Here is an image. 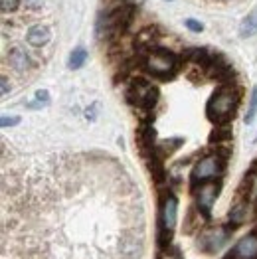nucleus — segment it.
Segmentation results:
<instances>
[{
    "mask_svg": "<svg viewBox=\"0 0 257 259\" xmlns=\"http://www.w3.org/2000/svg\"><path fill=\"white\" fill-rule=\"evenodd\" d=\"M139 143H141V149L145 152H154V129L149 123H145L139 129Z\"/></svg>",
    "mask_w": 257,
    "mask_h": 259,
    "instance_id": "9b49d317",
    "label": "nucleus"
},
{
    "mask_svg": "<svg viewBox=\"0 0 257 259\" xmlns=\"http://www.w3.org/2000/svg\"><path fill=\"white\" fill-rule=\"evenodd\" d=\"M180 145H182V139H170V141H162V143L158 145V151H160V154H158V156L170 154V152L176 151Z\"/></svg>",
    "mask_w": 257,
    "mask_h": 259,
    "instance_id": "a211bd4d",
    "label": "nucleus"
},
{
    "mask_svg": "<svg viewBox=\"0 0 257 259\" xmlns=\"http://www.w3.org/2000/svg\"><path fill=\"white\" fill-rule=\"evenodd\" d=\"M234 257L257 259V232H251L237 241L234 247Z\"/></svg>",
    "mask_w": 257,
    "mask_h": 259,
    "instance_id": "6e6552de",
    "label": "nucleus"
},
{
    "mask_svg": "<svg viewBox=\"0 0 257 259\" xmlns=\"http://www.w3.org/2000/svg\"><path fill=\"white\" fill-rule=\"evenodd\" d=\"M48 103H50V93L46 89H40V91H36V101H32L28 107H42V105H48Z\"/></svg>",
    "mask_w": 257,
    "mask_h": 259,
    "instance_id": "6ab92c4d",
    "label": "nucleus"
},
{
    "mask_svg": "<svg viewBox=\"0 0 257 259\" xmlns=\"http://www.w3.org/2000/svg\"><path fill=\"white\" fill-rule=\"evenodd\" d=\"M230 238V232L228 228H222V226H216V228H210L206 230L200 239H198V245L206 251V253H214L218 249H222L226 245V241Z\"/></svg>",
    "mask_w": 257,
    "mask_h": 259,
    "instance_id": "423d86ee",
    "label": "nucleus"
},
{
    "mask_svg": "<svg viewBox=\"0 0 257 259\" xmlns=\"http://www.w3.org/2000/svg\"><path fill=\"white\" fill-rule=\"evenodd\" d=\"M228 259H237V257H228Z\"/></svg>",
    "mask_w": 257,
    "mask_h": 259,
    "instance_id": "393cba45",
    "label": "nucleus"
},
{
    "mask_svg": "<svg viewBox=\"0 0 257 259\" xmlns=\"http://www.w3.org/2000/svg\"><path fill=\"white\" fill-rule=\"evenodd\" d=\"M226 158L222 152H212V154H206L202 156L192 168V182L194 184H204V182H210L214 178H220L224 174L226 168Z\"/></svg>",
    "mask_w": 257,
    "mask_h": 259,
    "instance_id": "7ed1b4c3",
    "label": "nucleus"
},
{
    "mask_svg": "<svg viewBox=\"0 0 257 259\" xmlns=\"http://www.w3.org/2000/svg\"><path fill=\"white\" fill-rule=\"evenodd\" d=\"M257 117V87L251 89V97H249V105H247V113H245V123H253Z\"/></svg>",
    "mask_w": 257,
    "mask_h": 259,
    "instance_id": "f3484780",
    "label": "nucleus"
},
{
    "mask_svg": "<svg viewBox=\"0 0 257 259\" xmlns=\"http://www.w3.org/2000/svg\"><path fill=\"white\" fill-rule=\"evenodd\" d=\"M184 26H186L190 32H202V30H204V24L194 20V18H186V20H184Z\"/></svg>",
    "mask_w": 257,
    "mask_h": 259,
    "instance_id": "412c9836",
    "label": "nucleus"
},
{
    "mask_svg": "<svg viewBox=\"0 0 257 259\" xmlns=\"http://www.w3.org/2000/svg\"><path fill=\"white\" fill-rule=\"evenodd\" d=\"M230 139H232V129H230L228 123L226 125H216V129L212 131V137H210L212 143H222V141H230Z\"/></svg>",
    "mask_w": 257,
    "mask_h": 259,
    "instance_id": "dca6fc26",
    "label": "nucleus"
},
{
    "mask_svg": "<svg viewBox=\"0 0 257 259\" xmlns=\"http://www.w3.org/2000/svg\"><path fill=\"white\" fill-rule=\"evenodd\" d=\"M239 34L243 38H251L257 34V8L253 12H249L243 20H241V26H239Z\"/></svg>",
    "mask_w": 257,
    "mask_h": 259,
    "instance_id": "f8f14e48",
    "label": "nucleus"
},
{
    "mask_svg": "<svg viewBox=\"0 0 257 259\" xmlns=\"http://www.w3.org/2000/svg\"><path fill=\"white\" fill-rule=\"evenodd\" d=\"M178 56L170 52V50H164V48H154L149 50L145 60H143V67L149 71L150 75L154 77H160V79H168L176 73L178 69Z\"/></svg>",
    "mask_w": 257,
    "mask_h": 259,
    "instance_id": "f03ea898",
    "label": "nucleus"
},
{
    "mask_svg": "<svg viewBox=\"0 0 257 259\" xmlns=\"http://www.w3.org/2000/svg\"><path fill=\"white\" fill-rule=\"evenodd\" d=\"M230 220H232L234 226L243 224L247 220V202H237L236 206L232 208V212H230Z\"/></svg>",
    "mask_w": 257,
    "mask_h": 259,
    "instance_id": "2eb2a0df",
    "label": "nucleus"
},
{
    "mask_svg": "<svg viewBox=\"0 0 257 259\" xmlns=\"http://www.w3.org/2000/svg\"><path fill=\"white\" fill-rule=\"evenodd\" d=\"M2 95H8V91H10V83H8V77L6 75H2Z\"/></svg>",
    "mask_w": 257,
    "mask_h": 259,
    "instance_id": "b1692460",
    "label": "nucleus"
},
{
    "mask_svg": "<svg viewBox=\"0 0 257 259\" xmlns=\"http://www.w3.org/2000/svg\"><path fill=\"white\" fill-rule=\"evenodd\" d=\"M190 62H194V64H202V65H210V62H212V56H208V52L206 50H202V48H192V50H186V54H184Z\"/></svg>",
    "mask_w": 257,
    "mask_h": 259,
    "instance_id": "ddd939ff",
    "label": "nucleus"
},
{
    "mask_svg": "<svg viewBox=\"0 0 257 259\" xmlns=\"http://www.w3.org/2000/svg\"><path fill=\"white\" fill-rule=\"evenodd\" d=\"M20 2L22 0H0V8H2L4 14L6 12H14V10H18Z\"/></svg>",
    "mask_w": 257,
    "mask_h": 259,
    "instance_id": "aec40b11",
    "label": "nucleus"
},
{
    "mask_svg": "<svg viewBox=\"0 0 257 259\" xmlns=\"http://www.w3.org/2000/svg\"><path fill=\"white\" fill-rule=\"evenodd\" d=\"M8 64L12 69H16L18 73H24L28 67H30V56L22 50V48H12L10 52H8Z\"/></svg>",
    "mask_w": 257,
    "mask_h": 259,
    "instance_id": "9d476101",
    "label": "nucleus"
},
{
    "mask_svg": "<svg viewBox=\"0 0 257 259\" xmlns=\"http://www.w3.org/2000/svg\"><path fill=\"white\" fill-rule=\"evenodd\" d=\"M160 259H182V253H180V249H166L162 255H160Z\"/></svg>",
    "mask_w": 257,
    "mask_h": 259,
    "instance_id": "5701e85b",
    "label": "nucleus"
},
{
    "mask_svg": "<svg viewBox=\"0 0 257 259\" xmlns=\"http://www.w3.org/2000/svg\"><path fill=\"white\" fill-rule=\"evenodd\" d=\"M176 220H178V200L174 194H166L162 198V206H160V228H162V236L170 238L172 230L176 228Z\"/></svg>",
    "mask_w": 257,
    "mask_h": 259,
    "instance_id": "39448f33",
    "label": "nucleus"
},
{
    "mask_svg": "<svg viewBox=\"0 0 257 259\" xmlns=\"http://www.w3.org/2000/svg\"><path fill=\"white\" fill-rule=\"evenodd\" d=\"M52 40V30L46 24H36L26 32V42L34 48H42Z\"/></svg>",
    "mask_w": 257,
    "mask_h": 259,
    "instance_id": "1a4fd4ad",
    "label": "nucleus"
},
{
    "mask_svg": "<svg viewBox=\"0 0 257 259\" xmlns=\"http://www.w3.org/2000/svg\"><path fill=\"white\" fill-rule=\"evenodd\" d=\"M239 105V91L232 85H224L210 97L206 105V115L216 125H226L234 117Z\"/></svg>",
    "mask_w": 257,
    "mask_h": 259,
    "instance_id": "f257e3e1",
    "label": "nucleus"
},
{
    "mask_svg": "<svg viewBox=\"0 0 257 259\" xmlns=\"http://www.w3.org/2000/svg\"><path fill=\"white\" fill-rule=\"evenodd\" d=\"M0 123H2V127H14V125H18V123H20V117H18V115H12V117L4 115Z\"/></svg>",
    "mask_w": 257,
    "mask_h": 259,
    "instance_id": "4be33fe9",
    "label": "nucleus"
},
{
    "mask_svg": "<svg viewBox=\"0 0 257 259\" xmlns=\"http://www.w3.org/2000/svg\"><path fill=\"white\" fill-rule=\"evenodd\" d=\"M127 97L131 103H135V105L143 109H150L154 107V103L158 99V89L149 81H145V79H135L128 85Z\"/></svg>",
    "mask_w": 257,
    "mask_h": 259,
    "instance_id": "20e7f679",
    "label": "nucleus"
},
{
    "mask_svg": "<svg viewBox=\"0 0 257 259\" xmlns=\"http://www.w3.org/2000/svg\"><path fill=\"white\" fill-rule=\"evenodd\" d=\"M218 194H220V184L218 182H204V184L198 186L194 196H196V206H198L200 214L210 216V210L214 206Z\"/></svg>",
    "mask_w": 257,
    "mask_h": 259,
    "instance_id": "0eeeda50",
    "label": "nucleus"
},
{
    "mask_svg": "<svg viewBox=\"0 0 257 259\" xmlns=\"http://www.w3.org/2000/svg\"><path fill=\"white\" fill-rule=\"evenodd\" d=\"M85 62H87V52L83 48H75V50L69 54L67 67H69V69H79V67H83Z\"/></svg>",
    "mask_w": 257,
    "mask_h": 259,
    "instance_id": "4468645a",
    "label": "nucleus"
}]
</instances>
